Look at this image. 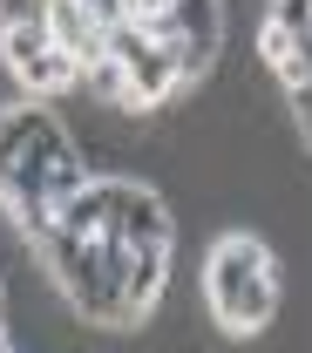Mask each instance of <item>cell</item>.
I'll use <instances>...</instances> for the list:
<instances>
[{
  "label": "cell",
  "instance_id": "8992f818",
  "mask_svg": "<svg viewBox=\"0 0 312 353\" xmlns=\"http://www.w3.org/2000/svg\"><path fill=\"white\" fill-rule=\"evenodd\" d=\"M48 116H54V109H41V102H14V109H0V176L28 157V143L41 136Z\"/></svg>",
  "mask_w": 312,
  "mask_h": 353
},
{
  "label": "cell",
  "instance_id": "5b68a950",
  "mask_svg": "<svg viewBox=\"0 0 312 353\" xmlns=\"http://www.w3.org/2000/svg\"><path fill=\"white\" fill-rule=\"evenodd\" d=\"M123 285H129V306L149 319V306H156V299H163V285H170V245H143V252H129Z\"/></svg>",
  "mask_w": 312,
  "mask_h": 353
},
{
  "label": "cell",
  "instance_id": "52a82bcc",
  "mask_svg": "<svg viewBox=\"0 0 312 353\" xmlns=\"http://www.w3.org/2000/svg\"><path fill=\"white\" fill-rule=\"evenodd\" d=\"M82 95L109 102V109H129V61H116V54L82 61Z\"/></svg>",
  "mask_w": 312,
  "mask_h": 353
},
{
  "label": "cell",
  "instance_id": "7c38bea8",
  "mask_svg": "<svg viewBox=\"0 0 312 353\" xmlns=\"http://www.w3.org/2000/svg\"><path fill=\"white\" fill-rule=\"evenodd\" d=\"M0 353H7V333H0Z\"/></svg>",
  "mask_w": 312,
  "mask_h": 353
},
{
  "label": "cell",
  "instance_id": "30bf717a",
  "mask_svg": "<svg viewBox=\"0 0 312 353\" xmlns=\"http://www.w3.org/2000/svg\"><path fill=\"white\" fill-rule=\"evenodd\" d=\"M102 28H116V21H136V0H82Z\"/></svg>",
  "mask_w": 312,
  "mask_h": 353
},
{
  "label": "cell",
  "instance_id": "6da1fadb",
  "mask_svg": "<svg viewBox=\"0 0 312 353\" xmlns=\"http://www.w3.org/2000/svg\"><path fill=\"white\" fill-rule=\"evenodd\" d=\"M271 245L265 238H251V231H231V238H218L211 245V259H204V299L218 306V299H231L238 285H251L258 272H271Z\"/></svg>",
  "mask_w": 312,
  "mask_h": 353
},
{
  "label": "cell",
  "instance_id": "277c9868",
  "mask_svg": "<svg viewBox=\"0 0 312 353\" xmlns=\"http://www.w3.org/2000/svg\"><path fill=\"white\" fill-rule=\"evenodd\" d=\"M48 34H54V48H61V54H75V61H95L109 28L95 21L82 0H54V7H48Z\"/></svg>",
  "mask_w": 312,
  "mask_h": 353
},
{
  "label": "cell",
  "instance_id": "9c48e42d",
  "mask_svg": "<svg viewBox=\"0 0 312 353\" xmlns=\"http://www.w3.org/2000/svg\"><path fill=\"white\" fill-rule=\"evenodd\" d=\"M265 21H278V28H292V34H312V0H271Z\"/></svg>",
  "mask_w": 312,
  "mask_h": 353
},
{
  "label": "cell",
  "instance_id": "7a4b0ae2",
  "mask_svg": "<svg viewBox=\"0 0 312 353\" xmlns=\"http://www.w3.org/2000/svg\"><path fill=\"white\" fill-rule=\"evenodd\" d=\"M123 197H129V176H89L68 204H61V231H75V238H89V245H102L109 231H116V218H123Z\"/></svg>",
  "mask_w": 312,
  "mask_h": 353
},
{
  "label": "cell",
  "instance_id": "8fae6325",
  "mask_svg": "<svg viewBox=\"0 0 312 353\" xmlns=\"http://www.w3.org/2000/svg\"><path fill=\"white\" fill-rule=\"evenodd\" d=\"M163 7H177V0H136V14H163Z\"/></svg>",
  "mask_w": 312,
  "mask_h": 353
},
{
  "label": "cell",
  "instance_id": "ba28073f",
  "mask_svg": "<svg viewBox=\"0 0 312 353\" xmlns=\"http://www.w3.org/2000/svg\"><path fill=\"white\" fill-rule=\"evenodd\" d=\"M54 0H0V28H48Z\"/></svg>",
  "mask_w": 312,
  "mask_h": 353
},
{
  "label": "cell",
  "instance_id": "3957f363",
  "mask_svg": "<svg viewBox=\"0 0 312 353\" xmlns=\"http://www.w3.org/2000/svg\"><path fill=\"white\" fill-rule=\"evenodd\" d=\"M102 245H116V252L170 245V204H163V190H149V183H129V197H123V218H116V231H109Z\"/></svg>",
  "mask_w": 312,
  "mask_h": 353
}]
</instances>
